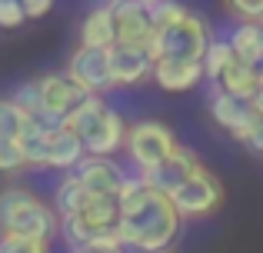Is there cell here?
<instances>
[{"mask_svg": "<svg viewBox=\"0 0 263 253\" xmlns=\"http://www.w3.org/2000/svg\"><path fill=\"white\" fill-rule=\"evenodd\" d=\"M120 240L123 250H137V253H160L170 250V243L177 240L180 230V213L174 210L170 197L154 193L143 183V177H127L120 190Z\"/></svg>", "mask_w": 263, "mask_h": 253, "instance_id": "obj_1", "label": "cell"}, {"mask_svg": "<svg viewBox=\"0 0 263 253\" xmlns=\"http://www.w3.org/2000/svg\"><path fill=\"white\" fill-rule=\"evenodd\" d=\"M57 233H60V217L33 190H27V187L0 190V237L50 247V240Z\"/></svg>", "mask_w": 263, "mask_h": 253, "instance_id": "obj_2", "label": "cell"}, {"mask_svg": "<svg viewBox=\"0 0 263 253\" xmlns=\"http://www.w3.org/2000/svg\"><path fill=\"white\" fill-rule=\"evenodd\" d=\"M64 127L80 137L87 157H107V160H114L117 150L127 147V133H130V124L114 107H107L103 97H90L77 113L67 117Z\"/></svg>", "mask_w": 263, "mask_h": 253, "instance_id": "obj_3", "label": "cell"}, {"mask_svg": "<svg viewBox=\"0 0 263 253\" xmlns=\"http://www.w3.org/2000/svg\"><path fill=\"white\" fill-rule=\"evenodd\" d=\"M210 27L203 17L186 13L183 20H177L167 30H157V40L150 47L154 60H180V64H203L206 50H210Z\"/></svg>", "mask_w": 263, "mask_h": 253, "instance_id": "obj_4", "label": "cell"}, {"mask_svg": "<svg viewBox=\"0 0 263 253\" xmlns=\"http://www.w3.org/2000/svg\"><path fill=\"white\" fill-rule=\"evenodd\" d=\"M177 147H180V140L163 120H137V124H130L127 147L123 150H127V157L137 163V170L147 173V170L160 167Z\"/></svg>", "mask_w": 263, "mask_h": 253, "instance_id": "obj_5", "label": "cell"}, {"mask_svg": "<svg viewBox=\"0 0 263 253\" xmlns=\"http://www.w3.org/2000/svg\"><path fill=\"white\" fill-rule=\"evenodd\" d=\"M174 210L180 213V220H203V217L217 213L223 203V183L210 167H200L183 187L170 197Z\"/></svg>", "mask_w": 263, "mask_h": 253, "instance_id": "obj_6", "label": "cell"}, {"mask_svg": "<svg viewBox=\"0 0 263 253\" xmlns=\"http://www.w3.org/2000/svg\"><path fill=\"white\" fill-rule=\"evenodd\" d=\"M67 77L77 87H84L90 97H103L107 90H114V77H110V50H97V47H84L70 53L67 60Z\"/></svg>", "mask_w": 263, "mask_h": 253, "instance_id": "obj_7", "label": "cell"}, {"mask_svg": "<svg viewBox=\"0 0 263 253\" xmlns=\"http://www.w3.org/2000/svg\"><path fill=\"white\" fill-rule=\"evenodd\" d=\"M210 113H213V124L223 127L233 140L243 143L247 133L263 120V113L253 107V100H240V97H230L223 90H213L210 93Z\"/></svg>", "mask_w": 263, "mask_h": 253, "instance_id": "obj_8", "label": "cell"}, {"mask_svg": "<svg viewBox=\"0 0 263 253\" xmlns=\"http://www.w3.org/2000/svg\"><path fill=\"white\" fill-rule=\"evenodd\" d=\"M203 167V163L197 160V153H193L186 143H180V147L174 150V153L167 157V160L160 163V167H154V170H147V173H140L143 177V183H147L154 193H163V197H174L180 187H183L186 180H190L197 170Z\"/></svg>", "mask_w": 263, "mask_h": 253, "instance_id": "obj_9", "label": "cell"}, {"mask_svg": "<svg viewBox=\"0 0 263 253\" xmlns=\"http://www.w3.org/2000/svg\"><path fill=\"white\" fill-rule=\"evenodd\" d=\"M114 20H117V47H140V50L154 47L157 27L147 17V4L120 0V4H114Z\"/></svg>", "mask_w": 263, "mask_h": 253, "instance_id": "obj_10", "label": "cell"}, {"mask_svg": "<svg viewBox=\"0 0 263 253\" xmlns=\"http://www.w3.org/2000/svg\"><path fill=\"white\" fill-rule=\"evenodd\" d=\"M73 177L84 183L90 200H100V197L120 200V190H123V183H127V170H123L120 163L107 160V157H87V160L73 170Z\"/></svg>", "mask_w": 263, "mask_h": 253, "instance_id": "obj_11", "label": "cell"}, {"mask_svg": "<svg viewBox=\"0 0 263 253\" xmlns=\"http://www.w3.org/2000/svg\"><path fill=\"white\" fill-rule=\"evenodd\" d=\"M40 80V97H44V113H53L67 124L70 113H77L80 107L90 100V93L84 87H77L67 73H44Z\"/></svg>", "mask_w": 263, "mask_h": 253, "instance_id": "obj_12", "label": "cell"}, {"mask_svg": "<svg viewBox=\"0 0 263 253\" xmlns=\"http://www.w3.org/2000/svg\"><path fill=\"white\" fill-rule=\"evenodd\" d=\"M154 64L150 50H140V47H114L110 50V77H114V87H137L147 77H154Z\"/></svg>", "mask_w": 263, "mask_h": 253, "instance_id": "obj_13", "label": "cell"}, {"mask_svg": "<svg viewBox=\"0 0 263 253\" xmlns=\"http://www.w3.org/2000/svg\"><path fill=\"white\" fill-rule=\"evenodd\" d=\"M80 44L97 47V50H114L117 47V20H114V4H100L84 17L80 24Z\"/></svg>", "mask_w": 263, "mask_h": 253, "instance_id": "obj_14", "label": "cell"}, {"mask_svg": "<svg viewBox=\"0 0 263 253\" xmlns=\"http://www.w3.org/2000/svg\"><path fill=\"white\" fill-rule=\"evenodd\" d=\"M154 80L167 93H186L203 80V64H180V60H157Z\"/></svg>", "mask_w": 263, "mask_h": 253, "instance_id": "obj_15", "label": "cell"}, {"mask_svg": "<svg viewBox=\"0 0 263 253\" xmlns=\"http://www.w3.org/2000/svg\"><path fill=\"white\" fill-rule=\"evenodd\" d=\"M233 47V57L247 67H263V24H237L227 33Z\"/></svg>", "mask_w": 263, "mask_h": 253, "instance_id": "obj_16", "label": "cell"}, {"mask_svg": "<svg viewBox=\"0 0 263 253\" xmlns=\"http://www.w3.org/2000/svg\"><path fill=\"white\" fill-rule=\"evenodd\" d=\"M90 203V193L84 190V183L77 180L73 173H67L64 180L57 183V190H53V213L60 217V220H70V217H80L87 210Z\"/></svg>", "mask_w": 263, "mask_h": 253, "instance_id": "obj_17", "label": "cell"}, {"mask_svg": "<svg viewBox=\"0 0 263 253\" xmlns=\"http://www.w3.org/2000/svg\"><path fill=\"white\" fill-rule=\"evenodd\" d=\"M217 90L230 93V97H240V100H257V93H260V70L257 67L240 64V60H233V67L220 77Z\"/></svg>", "mask_w": 263, "mask_h": 253, "instance_id": "obj_18", "label": "cell"}, {"mask_svg": "<svg viewBox=\"0 0 263 253\" xmlns=\"http://www.w3.org/2000/svg\"><path fill=\"white\" fill-rule=\"evenodd\" d=\"M84 160H87V150L77 133L60 130V133L50 137V167L53 170H77Z\"/></svg>", "mask_w": 263, "mask_h": 253, "instance_id": "obj_19", "label": "cell"}, {"mask_svg": "<svg viewBox=\"0 0 263 253\" xmlns=\"http://www.w3.org/2000/svg\"><path fill=\"white\" fill-rule=\"evenodd\" d=\"M84 220L90 223V227L97 230V233H114V230H120V200H114V197H100V200H90L84 213Z\"/></svg>", "mask_w": 263, "mask_h": 253, "instance_id": "obj_20", "label": "cell"}, {"mask_svg": "<svg viewBox=\"0 0 263 253\" xmlns=\"http://www.w3.org/2000/svg\"><path fill=\"white\" fill-rule=\"evenodd\" d=\"M233 60H237V57H233L230 40H227V37H213L210 50H206V57H203V77H210V80L220 84V77L233 67Z\"/></svg>", "mask_w": 263, "mask_h": 253, "instance_id": "obj_21", "label": "cell"}, {"mask_svg": "<svg viewBox=\"0 0 263 253\" xmlns=\"http://www.w3.org/2000/svg\"><path fill=\"white\" fill-rule=\"evenodd\" d=\"M10 100H13V107H17L24 117H40V113H44V97H40V80L37 77L13 87Z\"/></svg>", "mask_w": 263, "mask_h": 253, "instance_id": "obj_22", "label": "cell"}, {"mask_svg": "<svg viewBox=\"0 0 263 253\" xmlns=\"http://www.w3.org/2000/svg\"><path fill=\"white\" fill-rule=\"evenodd\" d=\"M27 117L13 107L10 97H0V143H20Z\"/></svg>", "mask_w": 263, "mask_h": 253, "instance_id": "obj_23", "label": "cell"}, {"mask_svg": "<svg viewBox=\"0 0 263 253\" xmlns=\"http://www.w3.org/2000/svg\"><path fill=\"white\" fill-rule=\"evenodd\" d=\"M186 7H180L174 4V0H147V17H150V24L157 27V30H167V27H174L177 20H183L186 17Z\"/></svg>", "mask_w": 263, "mask_h": 253, "instance_id": "obj_24", "label": "cell"}, {"mask_svg": "<svg viewBox=\"0 0 263 253\" xmlns=\"http://www.w3.org/2000/svg\"><path fill=\"white\" fill-rule=\"evenodd\" d=\"M27 170V157L20 143H0V180L4 177H17Z\"/></svg>", "mask_w": 263, "mask_h": 253, "instance_id": "obj_25", "label": "cell"}, {"mask_svg": "<svg viewBox=\"0 0 263 253\" xmlns=\"http://www.w3.org/2000/svg\"><path fill=\"white\" fill-rule=\"evenodd\" d=\"M230 13H237V24H263V0H237Z\"/></svg>", "mask_w": 263, "mask_h": 253, "instance_id": "obj_26", "label": "cell"}, {"mask_svg": "<svg viewBox=\"0 0 263 253\" xmlns=\"http://www.w3.org/2000/svg\"><path fill=\"white\" fill-rule=\"evenodd\" d=\"M27 20L24 13V4L20 0H0V27L4 30H13V27H20Z\"/></svg>", "mask_w": 263, "mask_h": 253, "instance_id": "obj_27", "label": "cell"}, {"mask_svg": "<svg viewBox=\"0 0 263 253\" xmlns=\"http://www.w3.org/2000/svg\"><path fill=\"white\" fill-rule=\"evenodd\" d=\"M0 253H50L44 243L30 240H13V237H0Z\"/></svg>", "mask_w": 263, "mask_h": 253, "instance_id": "obj_28", "label": "cell"}, {"mask_svg": "<svg viewBox=\"0 0 263 253\" xmlns=\"http://www.w3.org/2000/svg\"><path fill=\"white\" fill-rule=\"evenodd\" d=\"M50 10H53V4H50V0H27V4H24L27 20H40V17H47Z\"/></svg>", "mask_w": 263, "mask_h": 253, "instance_id": "obj_29", "label": "cell"}, {"mask_svg": "<svg viewBox=\"0 0 263 253\" xmlns=\"http://www.w3.org/2000/svg\"><path fill=\"white\" fill-rule=\"evenodd\" d=\"M243 147H247V150H253V153H263V120L250 130V133H247Z\"/></svg>", "mask_w": 263, "mask_h": 253, "instance_id": "obj_30", "label": "cell"}, {"mask_svg": "<svg viewBox=\"0 0 263 253\" xmlns=\"http://www.w3.org/2000/svg\"><path fill=\"white\" fill-rule=\"evenodd\" d=\"M160 253H174V250H160Z\"/></svg>", "mask_w": 263, "mask_h": 253, "instance_id": "obj_31", "label": "cell"}]
</instances>
